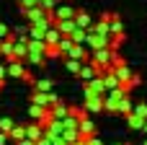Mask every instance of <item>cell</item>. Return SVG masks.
<instances>
[{
    "label": "cell",
    "mask_w": 147,
    "mask_h": 145,
    "mask_svg": "<svg viewBox=\"0 0 147 145\" xmlns=\"http://www.w3.org/2000/svg\"><path fill=\"white\" fill-rule=\"evenodd\" d=\"M114 75H116L121 83H129V80H132V70L124 67V65H119V62H116V67H114Z\"/></svg>",
    "instance_id": "obj_1"
},
{
    "label": "cell",
    "mask_w": 147,
    "mask_h": 145,
    "mask_svg": "<svg viewBox=\"0 0 147 145\" xmlns=\"http://www.w3.org/2000/svg\"><path fill=\"white\" fill-rule=\"evenodd\" d=\"M44 132H47V130L41 127V122H39V125H28V127H26V138H28V140H39Z\"/></svg>",
    "instance_id": "obj_2"
},
{
    "label": "cell",
    "mask_w": 147,
    "mask_h": 145,
    "mask_svg": "<svg viewBox=\"0 0 147 145\" xmlns=\"http://www.w3.org/2000/svg\"><path fill=\"white\" fill-rule=\"evenodd\" d=\"M54 16H57L59 21H67V18H75V10H72V8H67V5H59V8L54 10Z\"/></svg>",
    "instance_id": "obj_3"
},
{
    "label": "cell",
    "mask_w": 147,
    "mask_h": 145,
    "mask_svg": "<svg viewBox=\"0 0 147 145\" xmlns=\"http://www.w3.org/2000/svg\"><path fill=\"white\" fill-rule=\"evenodd\" d=\"M103 88H106V91H114V88H121V80H119L116 75H106V78H103Z\"/></svg>",
    "instance_id": "obj_4"
},
{
    "label": "cell",
    "mask_w": 147,
    "mask_h": 145,
    "mask_svg": "<svg viewBox=\"0 0 147 145\" xmlns=\"http://www.w3.org/2000/svg\"><path fill=\"white\" fill-rule=\"evenodd\" d=\"M78 130H80V138L93 135V122H90V119H80V122H78Z\"/></svg>",
    "instance_id": "obj_5"
},
{
    "label": "cell",
    "mask_w": 147,
    "mask_h": 145,
    "mask_svg": "<svg viewBox=\"0 0 147 145\" xmlns=\"http://www.w3.org/2000/svg\"><path fill=\"white\" fill-rule=\"evenodd\" d=\"M75 23H78V29H88L90 26V16L88 13H75Z\"/></svg>",
    "instance_id": "obj_6"
},
{
    "label": "cell",
    "mask_w": 147,
    "mask_h": 145,
    "mask_svg": "<svg viewBox=\"0 0 147 145\" xmlns=\"http://www.w3.org/2000/svg\"><path fill=\"white\" fill-rule=\"evenodd\" d=\"M67 57L70 60H80V57H85V52H83V47H70L67 49Z\"/></svg>",
    "instance_id": "obj_7"
},
{
    "label": "cell",
    "mask_w": 147,
    "mask_h": 145,
    "mask_svg": "<svg viewBox=\"0 0 147 145\" xmlns=\"http://www.w3.org/2000/svg\"><path fill=\"white\" fill-rule=\"evenodd\" d=\"M10 138H13V140H23V138H26V127H13V130H10Z\"/></svg>",
    "instance_id": "obj_8"
},
{
    "label": "cell",
    "mask_w": 147,
    "mask_h": 145,
    "mask_svg": "<svg viewBox=\"0 0 147 145\" xmlns=\"http://www.w3.org/2000/svg\"><path fill=\"white\" fill-rule=\"evenodd\" d=\"M10 75H23V65H18V60H10Z\"/></svg>",
    "instance_id": "obj_9"
},
{
    "label": "cell",
    "mask_w": 147,
    "mask_h": 145,
    "mask_svg": "<svg viewBox=\"0 0 147 145\" xmlns=\"http://www.w3.org/2000/svg\"><path fill=\"white\" fill-rule=\"evenodd\" d=\"M67 67H70L72 73H80V67H83V65H80V60H70V57H67Z\"/></svg>",
    "instance_id": "obj_10"
},
{
    "label": "cell",
    "mask_w": 147,
    "mask_h": 145,
    "mask_svg": "<svg viewBox=\"0 0 147 145\" xmlns=\"http://www.w3.org/2000/svg\"><path fill=\"white\" fill-rule=\"evenodd\" d=\"M49 80H36V91H41V93H49Z\"/></svg>",
    "instance_id": "obj_11"
},
{
    "label": "cell",
    "mask_w": 147,
    "mask_h": 145,
    "mask_svg": "<svg viewBox=\"0 0 147 145\" xmlns=\"http://www.w3.org/2000/svg\"><path fill=\"white\" fill-rule=\"evenodd\" d=\"M0 130H3V132H10V130H13V122H10V119H0Z\"/></svg>",
    "instance_id": "obj_12"
},
{
    "label": "cell",
    "mask_w": 147,
    "mask_h": 145,
    "mask_svg": "<svg viewBox=\"0 0 147 145\" xmlns=\"http://www.w3.org/2000/svg\"><path fill=\"white\" fill-rule=\"evenodd\" d=\"M134 114H137L140 119H145V117H147V106H145V104H140V106L134 109Z\"/></svg>",
    "instance_id": "obj_13"
},
{
    "label": "cell",
    "mask_w": 147,
    "mask_h": 145,
    "mask_svg": "<svg viewBox=\"0 0 147 145\" xmlns=\"http://www.w3.org/2000/svg\"><path fill=\"white\" fill-rule=\"evenodd\" d=\"M85 145H101L98 138H85Z\"/></svg>",
    "instance_id": "obj_14"
},
{
    "label": "cell",
    "mask_w": 147,
    "mask_h": 145,
    "mask_svg": "<svg viewBox=\"0 0 147 145\" xmlns=\"http://www.w3.org/2000/svg\"><path fill=\"white\" fill-rule=\"evenodd\" d=\"M5 143H8V135H5V132L0 130V145H5Z\"/></svg>",
    "instance_id": "obj_15"
},
{
    "label": "cell",
    "mask_w": 147,
    "mask_h": 145,
    "mask_svg": "<svg viewBox=\"0 0 147 145\" xmlns=\"http://www.w3.org/2000/svg\"><path fill=\"white\" fill-rule=\"evenodd\" d=\"M5 34H8V29H5V26H3V23H0V39H3V36H5Z\"/></svg>",
    "instance_id": "obj_16"
},
{
    "label": "cell",
    "mask_w": 147,
    "mask_h": 145,
    "mask_svg": "<svg viewBox=\"0 0 147 145\" xmlns=\"http://www.w3.org/2000/svg\"><path fill=\"white\" fill-rule=\"evenodd\" d=\"M3 75H5V65H0V78H3Z\"/></svg>",
    "instance_id": "obj_17"
},
{
    "label": "cell",
    "mask_w": 147,
    "mask_h": 145,
    "mask_svg": "<svg viewBox=\"0 0 147 145\" xmlns=\"http://www.w3.org/2000/svg\"><path fill=\"white\" fill-rule=\"evenodd\" d=\"M145 145H147V143H145Z\"/></svg>",
    "instance_id": "obj_18"
}]
</instances>
